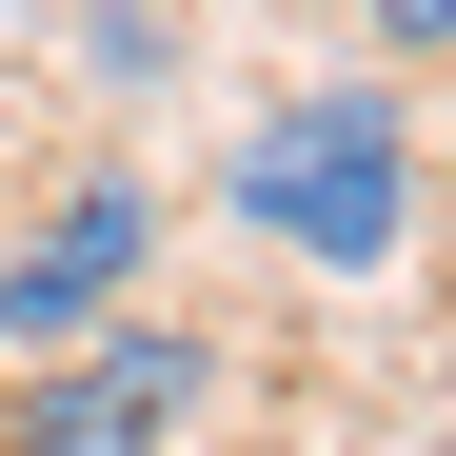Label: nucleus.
I'll return each mask as SVG.
<instances>
[{"mask_svg": "<svg viewBox=\"0 0 456 456\" xmlns=\"http://www.w3.org/2000/svg\"><path fill=\"white\" fill-rule=\"evenodd\" d=\"M218 218H239V239H278V258H318V278L417 258V119H397V80H318V100L239 119Z\"/></svg>", "mask_w": 456, "mask_h": 456, "instance_id": "f257e3e1", "label": "nucleus"}, {"mask_svg": "<svg viewBox=\"0 0 456 456\" xmlns=\"http://www.w3.org/2000/svg\"><path fill=\"white\" fill-rule=\"evenodd\" d=\"M199 377H218V338H179V318H80V338H40V377L0 397V456H179L199 436Z\"/></svg>", "mask_w": 456, "mask_h": 456, "instance_id": "f03ea898", "label": "nucleus"}, {"mask_svg": "<svg viewBox=\"0 0 456 456\" xmlns=\"http://www.w3.org/2000/svg\"><path fill=\"white\" fill-rule=\"evenodd\" d=\"M159 278V179L139 159H100V179H60L20 239H0V357H40V338H80V318H119V297Z\"/></svg>", "mask_w": 456, "mask_h": 456, "instance_id": "7ed1b4c3", "label": "nucleus"}, {"mask_svg": "<svg viewBox=\"0 0 456 456\" xmlns=\"http://www.w3.org/2000/svg\"><path fill=\"white\" fill-rule=\"evenodd\" d=\"M456 40V0H377V60H436Z\"/></svg>", "mask_w": 456, "mask_h": 456, "instance_id": "20e7f679", "label": "nucleus"}]
</instances>
